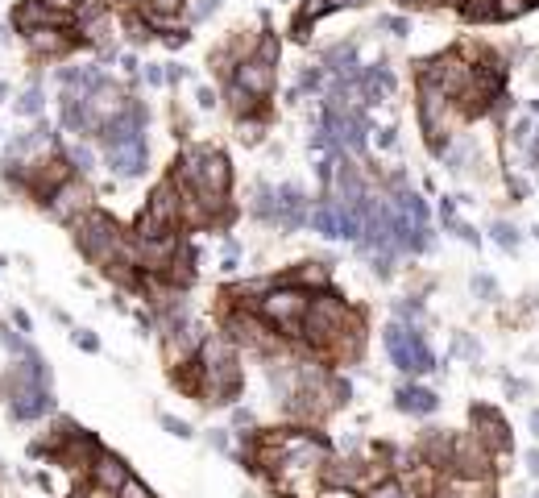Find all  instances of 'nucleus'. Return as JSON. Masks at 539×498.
<instances>
[{
	"mask_svg": "<svg viewBox=\"0 0 539 498\" xmlns=\"http://www.w3.org/2000/svg\"><path fill=\"white\" fill-rule=\"evenodd\" d=\"M158 420H162V428H166L170 436H179V440H191V436H195V432H191V424H187V420H179V415L158 411Z\"/></svg>",
	"mask_w": 539,
	"mask_h": 498,
	"instance_id": "b1692460",
	"label": "nucleus"
},
{
	"mask_svg": "<svg viewBox=\"0 0 539 498\" xmlns=\"http://www.w3.org/2000/svg\"><path fill=\"white\" fill-rule=\"evenodd\" d=\"M473 440L486 453H494V457H506L510 449H515V440H510V424H506V415L498 411V407H473Z\"/></svg>",
	"mask_w": 539,
	"mask_h": 498,
	"instance_id": "9d476101",
	"label": "nucleus"
},
{
	"mask_svg": "<svg viewBox=\"0 0 539 498\" xmlns=\"http://www.w3.org/2000/svg\"><path fill=\"white\" fill-rule=\"evenodd\" d=\"M316 498H361V490H353V486H345V482H324V486L316 490Z\"/></svg>",
	"mask_w": 539,
	"mask_h": 498,
	"instance_id": "cd10ccee",
	"label": "nucleus"
},
{
	"mask_svg": "<svg viewBox=\"0 0 539 498\" xmlns=\"http://www.w3.org/2000/svg\"><path fill=\"white\" fill-rule=\"evenodd\" d=\"M440 407V399L428 391V386H403L399 391V411H411V415H432Z\"/></svg>",
	"mask_w": 539,
	"mask_h": 498,
	"instance_id": "f3484780",
	"label": "nucleus"
},
{
	"mask_svg": "<svg viewBox=\"0 0 539 498\" xmlns=\"http://www.w3.org/2000/svg\"><path fill=\"white\" fill-rule=\"evenodd\" d=\"M473 75H477V67L469 59H461L457 50H440V54H432V59L419 63L415 83H432V88H440L444 96L457 100L469 83H473Z\"/></svg>",
	"mask_w": 539,
	"mask_h": 498,
	"instance_id": "423d86ee",
	"label": "nucleus"
},
{
	"mask_svg": "<svg viewBox=\"0 0 539 498\" xmlns=\"http://www.w3.org/2000/svg\"><path fill=\"white\" fill-rule=\"evenodd\" d=\"M71 237L79 245V254L88 258L96 270H108V266H117V262H133V237H129V229L112 212H104L100 204L75 220Z\"/></svg>",
	"mask_w": 539,
	"mask_h": 498,
	"instance_id": "f03ea898",
	"label": "nucleus"
},
{
	"mask_svg": "<svg viewBox=\"0 0 539 498\" xmlns=\"http://www.w3.org/2000/svg\"><path fill=\"white\" fill-rule=\"evenodd\" d=\"M361 498H415V494H411V486H407L399 474H386L382 482H374Z\"/></svg>",
	"mask_w": 539,
	"mask_h": 498,
	"instance_id": "aec40b11",
	"label": "nucleus"
},
{
	"mask_svg": "<svg viewBox=\"0 0 539 498\" xmlns=\"http://www.w3.org/2000/svg\"><path fill=\"white\" fill-rule=\"evenodd\" d=\"M494 237H498V245H502V249H515V245H519V233L510 229V225H502V220L494 225Z\"/></svg>",
	"mask_w": 539,
	"mask_h": 498,
	"instance_id": "7c9ffc66",
	"label": "nucleus"
},
{
	"mask_svg": "<svg viewBox=\"0 0 539 498\" xmlns=\"http://www.w3.org/2000/svg\"><path fill=\"white\" fill-rule=\"evenodd\" d=\"M100 162L112 171V179H137V175H146V166H150V137H121V142H104L100 146Z\"/></svg>",
	"mask_w": 539,
	"mask_h": 498,
	"instance_id": "1a4fd4ad",
	"label": "nucleus"
},
{
	"mask_svg": "<svg viewBox=\"0 0 539 498\" xmlns=\"http://www.w3.org/2000/svg\"><path fill=\"white\" fill-rule=\"evenodd\" d=\"M133 474L129 469V461L121 457V453H112V449H100L96 453V461L88 465V490H96V494H104V498H112L121 486H125V478Z\"/></svg>",
	"mask_w": 539,
	"mask_h": 498,
	"instance_id": "f8f14e48",
	"label": "nucleus"
},
{
	"mask_svg": "<svg viewBox=\"0 0 539 498\" xmlns=\"http://www.w3.org/2000/svg\"><path fill=\"white\" fill-rule=\"evenodd\" d=\"M46 5H50V9H59V13H75L79 0H46Z\"/></svg>",
	"mask_w": 539,
	"mask_h": 498,
	"instance_id": "473e14b6",
	"label": "nucleus"
},
{
	"mask_svg": "<svg viewBox=\"0 0 539 498\" xmlns=\"http://www.w3.org/2000/svg\"><path fill=\"white\" fill-rule=\"evenodd\" d=\"M378 30H390V34H411V21H407V17H378Z\"/></svg>",
	"mask_w": 539,
	"mask_h": 498,
	"instance_id": "c756f323",
	"label": "nucleus"
},
{
	"mask_svg": "<svg viewBox=\"0 0 539 498\" xmlns=\"http://www.w3.org/2000/svg\"><path fill=\"white\" fill-rule=\"evenodd\" d=\"M195 108H200V113H212V108H220V92L208 88V83H200V88H195Z\"/></svg>",
	"mask_w": 539,
	"mask_h": 498,
	"instance_id": "a878e982",
	"label": "nucleus"
},
{
	"mask_svg": "<svg viewBox=\"0 0 539 498\" xmlns=\"http://www.w3.org/2000/svg\"><path fill=\"white\" fill-rule=\"evenodd\" d=\"M59 150H63V158L71 162L75 175H88V179H92V171H100V146L88 142V137H71V142H63Z\"/></svg>",
	"mask_w": 539,
	"mask_h": 498,
	"instance_id": "4468645a",
	"label": "nucleus"
},
{
	"mask_svg": "<svg viewBox=\"0 0 539 498\" xmlns=\"http://www.w3.org/2000/svg\"><path fill=\"white\" fill-rule=\"evenodd\" d=\"M307 291H299V287H291V283H282V279H274L270 287H266V295L258 299V312L270 328H278L287 341H299V324H303V312H307Z\"/></svg>",
	"mask_w": 539,
	"mask_h": 498,
	"instance_id": "39448f33",
	"label": "nucleus"
},
{
	"mask_svg": "<svg viewBox=\"0 0 539 498\" xmlns=\"http://www.w3.org/2000/svg\"><path fill=\"white\" fill-rule=\"evenodd\" d=\"M531 498H539V494H531Z\"/></svg>",
	"mask_w": 539,
	"mask_h": 498,
	"instance_id": "e433bc0d",
	"label": "nucleus"
},
{
	"mask_svg": "<svg viewBox=\"0 0 539 498\" xmlns=\"http://www.w3.org/2000/svg\"><path fill=\"white\" fill-rule=\"evenodd\" d=\"M531 428H535V436H539V411H531Z\"/></svg>",
	"mask_w": 539,
	"mask_h": 498,
	"instance_id": "f704fd0d",
	"label": "nucleus"
},
{
	"mask_svg": "<svg viewBox=\"0 0 539 498\" xmlns=\"http://www.w3.org/2000/svg\"><path fill=\"white\" fill-rule=\"evenodd\" d=\"M13 113L21 117V121H38V117H46V92H42V83H25V88L13 96Z\"/></svg>",
	"mask_w": 539,
	"mask_h": 498,
	"instance_id": "dca6fc26",
	"label": "nucleus"
},
{
	"mask_svg": "<svg viewBox=\"0 0 539 498\" xmlns=\"http://www.w3.org/2000/svg\"><path fill=\"white\" fill-rule=\"evenodd\" d=\"M112 498H158V494H154L146 482H141L137 474H129V478H125V486H121L117 494H112Z\"/></svg>",
	"mask_w": 539,
	"mask_h": 498,
	"instance_id": "5701e85b",
	"label": "nucleus"
},
{
	"mask_svg": "<svg viewBox=\"0 0 539 498\" xmlns=\"http://www.w3.org/2000/svg\"><path fill=\"white\" fill-rule=\"evenodd\" d=\"M9 25H13V34H30V30H42V25H75L71 13H59V9H50L46 0H17V5L9 9Z\"/></svg>",
	"mask_w": 539,
	"mask_h": 498,
	"instance_id": "ddd939ff",
	"label": "nucleus"
},
{
	"mask_svg": "<svg viewBox=\"0 0 539 498\" xmlns=\"http://www.w3.org/2000/svg\"><path fill=\"white\" fill-rule=\"evenodd\" d=\"M141 83L146 88H166V63H146L141 67Z\"/></svg>",
	"mask_w": 539,
	"mask_h": 498,
	"instance_id": "bb28decb",
	"label": "nucleus"
},
{
	"mask_svg": "<svg viewBox=\"0 0 539 498\" xmlns=\"http://www.w3.org/2000/svg\"><path fill=\"white\" fill-rule=\"evenodd\" d=\"M457 13L469 25H494L498 21V0H457Z\"/></svg>",
	"mask_w": 539,
	"mask_h": 498,
	"instance_id": "a211bd4d",
	"label": "nucleus"
},
{
	"mask_svg": "<svg viewBox=\"0 0 539 498\" xmlns=\"http://www.w3.org/2000/svg\"><path fill=\"white\" fill-rule=\"evenodd\" d=\"M336 13V0H303V5L295 9V21H307V25H316L320 17Z\"/></svg>",
	"mask_w": 539,
	"mask_h": 498,
	"instance_id": "412c9836",
	"label": "nucleus"
},
{
	"mask_svg": "<svg viewBox=\"0 0 539 498\" xmlns=\"http://www.w3.org/2000/svg\"><path fill=\"white\" fill-rule=\"evenodd\" d=\"M353 316V303L340 295L336 287H324V291H311L307 299V312H303V324H299V345L307 353H320L340 328H345V320Z\"/></svg>",
	"mask_w": 539,
	"mask_h": 498,
	"instance_id": "20e7f679",
	"label": "nucleus"
},
{
	"mask_svg": "<svg viewBox=\"0 0 539 498\" xmlns=\"http://www.w3.org/2000/svg\"><path fill=\"white\" fill-rule=\"evenodd\" d=\"M527 465H531V474H539V453H527Z\"/></svg>",
	"mask_w": 539,
	"mask_h": 498,
	"instance_id": "72a5a7b5",
	"label": "nucleus"
},
{
	"mask_svg": "<svg viewBox=\"0 0 539 498\" xmlns=\"http://www.w3.org/2000/svg\"><path fill=\"white\" fill-rule=\"evenodd\" d=\"M531 5H539V0H531Z\"/></svg>",
	"mask_w": 539,
	"mask_h": 498,
	"instance_id": "c9c22d12",
	"label": "nucleus"
},
{
	"mask_svg": "<svg viewBox=\"0 0 539 498\" xmlns=\"http://www.w3.org/2000/svg\"><path fill=\"white\" fill-rule=\"evenodd\" d=\"M415 121H419L423 142H428V150L436 158L448 150V142L465 125L461 113H457V100L444 96L440 88H432V83H415Z\"/></svg>",
	"mask_w": 539,
	"mask_h": 498,
	"instance_id": "7ed1b4c3",
	"label": "nucleus"
},
{
	"mask_svg": "<svg viewBox=\"0 0 539 498\" xmlns=\"http://www.w3.org/2000/svg\"><path fill=\"white\" fill-rule=\"evenodd\" d=\"M195 362H200V399H204V403H212V407H229V403L241 395V386H245L241 345H237L224 328L204 332Z\"/></svg>",
	"mask_w": 539,
	"mask_h": 498,
	"instance_id": "f257e3e1",
	"label": "nucleus"
},
{
	"mask_svg": "<svg viewBox=\"0 0 539 498\" xmlns=\"http://www.w3.org/2000/svg\"><path fill=\"white\" fill-rule=\"evenodd\" d=\"M13 328L21 332V337H30V332H34V320H30V312H25V308H13Z\"/></svg>",
	"mask_w": 539,
	"mask_h": 498,
	"instance_id": "2f4dec72",
	"label": "nucleus"
},
{
	"mask_svg": "<svg viewBox=\"0 0 539 498\" xmlns=\"http://www.w3.org/2000/svg\"><path fill=\"white\" fill-rule=\"evenodd\" d=\"M96 200H100V191L92 187V179H88V175H71L63 187L50 191V200L42 204V212H46L50 220H59V225L71 229L83 212L96 208Z\"/></svg>",
	"mask_w": 539,
	"mask_h": 498,
	"instance_id": "0eeeda50",
	"label": "nucleus"
},
{
	"mask_svg": "<svg viewBox=\"0 0 539 498\" xmlns=\"http://www.w3.org/2000/svg\"><path fill=\"white\" fill-rule=\"evenodd\" d=\"M71 341H75L83 353H100V337H96V332H88V328H75Z\"/></svg>",
	"mask_w": 539,
	"mask_h": 498,
	"instance_id": "c85d7f7f",
	"label": "nucleus"
},
{
	"mask_svg": "<svg viewBox=\"0 0 539 498\" xmlns=\"http://www.w3.org/2000/svg\"><path fill=\"white\" fill-rule=\"evenodd\" d=\"M266 129H270V108H266V113H253V117H237V142L258 146L266 137Z\"/></svg>",
	"mask_w": 539,
	"mask_h": 498,
	"instance_id": "6ab92c4d",
	"label": "nucleus"
},
{
	"mask_svg": "<svg viewBox=\"0 0 539 498\" xmlns=\"http://www.w3.org/2000/svg\"><path fill=\"white\" fill-rule=\"evenodd\" d=\"M216 9H220V0H187L183 21H187V25H200V21H208Z\"/></svg>",
	"mask_w": 539,
	"mask_h": 498,
	"instance_id": "4be33fe9",
	"label": "nucleus"
},
{
	"mask_svg": "<svg viewBox=\"0 0 539 498\" xmlns=\"http://www.w3.org/2000/svg\"><path fill=\"white\" fill-rule=\"evenodd\" d=\"M282 283H291V287H299V291H324V287H332V274H328V266L324 262H299L295 270H287L282 274Z\"/></svg>",
	"mask_w": 539,
	"mask_h": 498,
	"instance_id": "2eb2a0df",
	"label": "nucleus"
},
{
	"mask_svg": "<svg viewBox=\"0 0 539 498\" xmlns=\"http://www.w3.org/2000/svg\"><path fill=\"white\" fill-rule=\"evenodd\" d=\"M527 9H535L531 0H498V21H515V17H523Z\"/></svg>",
	"mask_w": 539,
	"mask_h": 498,
	"instance_id": "393cba45",
	"label": "nucleus"
},
{
	"mask_svg": "<svg viewBox=\"0 0 539 498\" xmlns=\"http://www.w3.org/2000/svg\"><path fill=\"white\" fill-rule=\"evenodd\" d=\"M21 46L34 63H67L75 50H83L75 25H42V30L21 34Z\"/></svg>",
	"mask_w": 539,
	"mask_h": 498,
	"instance_id": "6e6552de",
	"label": "nucleus"
},
{
	"mask_svg": "<svg viewBox=\"0 0 539 498\" xmlns=\"http://www.w3.org/2000/svg\"><path fill=\"white\" fill-rule=\"evenodd\" d=\"M146 208L158 225H166V229H183V191H179V183L170 179V171L150 187V196H146Z\"/></svg>",
	"mask_w": 539,
	"mask_h": 498,
	"instance_id": "9b49d317",
	"label": "nucleus"
}]
</instances>
